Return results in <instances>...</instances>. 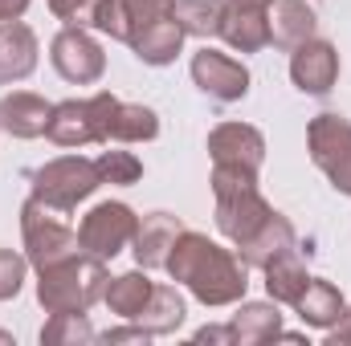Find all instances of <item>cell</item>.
Masks as SVG:
<instances>
[{"mask_svg": "<svg viewBox=\"0 0 351 346\" xmlns=\"http://www.w3.org/2000/svg\"><path fill=\"white\" fill-rule=\"evenodd\" d=\"M172 273V281L188 285V293L204 306H233L245 297L250 289V265L221 249L217 241L200 237V232H180L172 245V257L164 265Z\"/></svg>", "mask_w": 351, "mask_h": 346, "instance_id": "6da1fadb", "label": "cell"}, {"mask_svg": "<svg viewBox=\"0 0 351 346\" xmlns=\"http://www.w3.org/2000/svg\"><path fill=\"white\" fill-rule=\"evenodd\" d=\"M106 265L102 257H74L58 261V265H45L41 269V281H37V302L49 310V314H86L90 306L106 293Z\"/></svg>", "mask_w": 351, "mask_h": 346, "instance_id": "7a4b0ae2", "label": "cell"}, {"mask_svg": "<svg viewBox=\"0 0 351 346\" xmlns=\"http://www.w3.org/2000/svg\"><path fill=\"white\" fill-rule=\"evenodd\" d=\"M66 212H58V208H49V204H41L37 196L21 208V232H25V253L29 261L37 265V273L45 269V265H58V261L74 257L82 245H78V232L62 220Z\"/></svg>", "mask_w": 351, "mask_h": 346, "instance_id": "3957f363", "label": "cell"}, {"mask_svg": "<svg viewBox=\"0 0 351 346\" xmlns=\"http://www.w3.org/2000/svg\"><path fill=\"white\" fill-rule=\"evenodd\" d=\"M213 196H217V228L233 245H245L274 216V208L258 191V179H213Z\"/></svg>", "mask_w": 351, "mask_h": 346, "instance_id": "277c9868", "label": "cell"}, {"mask_svg": "<svg viewBox=\"0 0 351 346\" xmlns=\"http://www.w3.org/2000/svg\"><path fill=\"white\" fill-rule=\"evenodd\" d=\"M213 179H258L265 159V139L258 127L245 122H221L208 135Z\"/></svg>", "mask_w": 351, "mask_h": 346, "instance_id": "5b68a950", "label": "cell"}, {"mask_svg": "<svg viewBox=\"0 0 351 346\" xmlns=\"http://www.w3.org/2000/svg\"><path fill=\"white\" fill-rule=\"evenodd\" d=\"M102 183L98 163L82 155H62L53 163H45L41 172H33V196L58 212H74L78 200H86L90 191Z\"/></svg>", "mask_w": 351, "mask_h": 346, "instance_id": "8992f818", "label": "cell"}, {"mask_svg": "<svg viewBox=\"0 0 351 346\" xmlns=\"http://www.w3.org/2000/svg\"><path fill=\"white\" fill-rule=\"evenodd\" d=\"M135 228H139V216L119 204V200H106V204H94L82 224H78V245L86 249L90 257H119L131 241H135Z\"/></svg>", "mask_w": 351, "mask_h": 346, "instance_id": "52a82bcc", "label": "cell"}, {"mask_svg": "<svg viewBox=\"0 0 351 346\" xmlns=\"http://www.w3.org/2000/svg\"><path fill=\"white\" fill-rule=\"evenodd\" d=\"M315 168L331 179L335 191L351 196V122L343 114H319L306 131Z\"/></svg>", "mask_w": 351, "mask_h": 346, "instance_id": "ba28073f", "label": "cell"}, {"mask_svg": "<svg viewBox=\"0 0 351 346\" xmlns=\"http://www.w3.org/2000/svg\"><path fill=\"white\" fill-rule=\"evenodd\" d=\"M94 106V122H98V139L102 143H147L160 135V118L152 106H135V102H123L114 94H94L90 98Z\"/></svg>", "mask_w": 351, "mask_h": 346, "instance_id": "9c48e42d", "label": "cell"}, {"mask_svg": "<svg viewBox=\"0 0 351 346\" xmlns=\"http://www.w3.org/2000/svg\"><path fill=\"white\" fill-rule=\"evenodd\" d=\"M49 62H53V70H58L66 82H74V86H94V82L106 74V53H102V45L90 37L82 25H66V29L53 37Z\"/></svg>", "mask_w": 351, "mask_h": 346, "instance_id": "30bf717a", "label": "cell"}, {"mask_svg": "<svg viewBox=\"0 0 351 346\" xmlns=\"http://www.w3.org/2000/svg\"><path fill=\"white\" fill-rule=\"evenodd\" d=\"M192 82L204 90L208 98L217 102H237L250 94V70L233 57V53H221V49H200L192 57Z\"/></svg>", "mask_w": 351, "mask_h": 346, "instance_id": "8fae6325", "label": "cell"}, {"mask_svg": "<svg viewBox=\"0 0 351 346\" xmlns=\"http://www.w3.org/2000/svg\"><path fill=\"white\" fill-rule=\"evenodd\" d=\"M184 37H188V33L180 29V21L172 16V8H164V12H156V16L139 21V25L131 29L127 45L135 49V57H139V62H147V66H168V62H176V53H180Z\"/></svg>", "mask_w": 351, "mask_h": 346, "instance_id": "7c38bea8", "label": "cell"}, {"mask_svg": "<svg viewBox=\"0 0 351 346\" xmlns=\"http://www.w3.org/2000/svg\"><path fill=\"white\" fill-rule=\"evenodd\" d=\"M290 78H294V86L302 90V94H315V98L331 94L335 78H339V53H335V45L331 41H315V37L302 41L294 49V57H290Z\"/></svg>", "mask_w": 351, "mask_h": 346, "instance_id": "4fadbf2b", "label": "cell"}, {"mask_svg": "<svg viewBox=\"0 0 351 346\" xmlns=\"http://www.w3.org/2000/svg\"><path fill=\"white\" fill-rule=\"evenodd\" d=\"M37 70V33L21 21H0V86L25 82Z\"/></svg>", "mask_w": 351, "mask_h": 346, "instance_id": "5bb4252c", "label": "cell"}, {"mask_svg": "<svg viewBox=\"0 0 351 346\" xmlns=\"http://www.w3.org/2000/svg\"><path fill=\"white\" fill-rule=\"evenodd\" d=\"M315 25H319V16L306 0H274L269 4V45H278L286 53H294L302 41H311Z\"/></svg>", "mask_w": 351, "mask_h": 346, "instance_id": "9a60e30c", "label": "cell"}, {"mask_svg": "<svg viewBox=\"0 0 351 346\" xmlns=\"http://www.w3.org/2000/svg\"><path fill=\"white\" fill-rule=\"evenodd\" d=\"M184 232V224L176 220L172 212H152L143 216V224L135 228V261L143 269H164L172 257L176 237Z\"/></svg>", "mask_w": 351, "mask_h": 346, "instance_id": "2e32d148", "label": "cell"}, {"mask_svg": "<svg viewBox=\"0 0 351 346\" xmlns=\"http://www.w3.org/2000/svg\"><path fill=\"white\" fill-rule=\"evenodd\" d=\"M45 135L58 143V147H86V143H102L98 139V122H94V106L70 98V102H58L53 114H49V127Z\"/></svg>", "mask_w": 351, "mask_h": 346, "instance_id": "e0dca14e", "label": "cell"}, {"mask_svg": "<svg viewBox=\"0 0 351 346\" xmlns=\"http://www.w3.org/2000/svg\"><path fill=\"white\" fill-rule=\"evenodd\" d=\"M49 114L53 106L41 98V94H29V90H12L4 102H0V127L16 139H37L45 135L49 127Z\"/></svg>", "mask_w": 351, "mask_h": 346, "instance_id": "ac0fdd59", "label": "cell"}, {"mask_svg": "<svg viewBox=\"0 0 351 346\" xmlns=\"http://www.w3.org/2000/svg\"><path fill=\"white\" fill-rule=\"evenodd\" d=\"M221 37L241 49V53H258L269 45V8H250V4H229L225 0V21H221Z\"/></svg>", "mask_w": 351, "mask_h": 346, "instance_id": "d6986e66", "label": "cell"}, {"mask_svg": "<svg viewBox=\"0 0 351 346\" xmlns=\"http://www.w3.org/2000/svg\"><path fill=\"white\" fill-rule=\"evenodd\" d=\"M290 249H298V241H294V228H290V220L286 216H269L262 228L245 241V245H237V257L245 261L250 269H265L274 257H282V253H290Z\"/></svg>", "mask_w": 351, "mask_h": 346, "instance_id": "ffe728a7", "label": "cell"}, {"mask_svg": "<svg viewBox=\"0 0 351 346\" xmlns=\"http://www.w3.org/2000/svg\"><path fill=\"white\" fill-rule=\"evenodd\" d=\"M294 310H298V318L306 322V326H315V330H331L339 318H343V293L331 285V281H323V277H311L306 281V289H302V297L294 302Z\"/></svg>", "mask_w": 351, "mask_h": 346, "instance_id": "44dd1931", "label": "cell"}, {"mask_svg": "<svg viewBox=\"0 0 351 346\" xmlns=\"http://www.w3.org/2000/svg\"><path fill=\"white\" fill-rule=\"evenodd\" d=\"M229 330H233V343H241V346H258V343L278 338V330H282L278 302L269 297V302H250V306H241V310L233 314Z\"/></svg>", "mask_w": 351, "mask_h": 346, "instance_id": "7402d4cb", "label": "cell"}, {"mask_svg": "<svg viewBox=\"0 0 351 346\" xmlns=\"http://www.w3.org/2000/svg\"><path fill=\"white\" fill-rule=\"evenodd\" d=\"M135 322H139L152 338H156V334H176L180 322H184V297H180V289H176V285H156L152 297H147V306L135 314Z\"/></svg>", "mask_w": 351, "mask_h": 346, "instance_id": "603a6c76", "label": "cell"}, {"mask_svg": "<svg viewBox=\"0 0 351 346\" xmlns=\"http://www.w3.org/2000/svg\"><path fill=\"white\" fill-rule=\"evenodd\" d=\"M306 265L298 257V249H290V253H282V257H274L265 265V293L274 297V302H286V306H294L298 297H302V289H306Z\"/></svg>", "mask_w": 351, "mask_h": 346, "instance_id": "cb8c5ba5", "label": "cell"}, {"mask_svg": "<svg viewBox=\"0 0 351 346\" xmlns=\"http://www.w3.org/2000/svg\"><path fill=\"white\" fill-rule=\"evenodd\" d=\"M152 289H156V281H152L147 273H123V277H110V281H106V293H102V297H106L110 314L135 318V314L147 306Z\"/></svg>", "mask_w": 351, "mask_h": 346, "instance_id": "d4e9b609", "label": "cell"}, {"mask_svg": "<svg viewBox=\"0 0 351 346\" xmlns=\"http://www.w3.org/2000/svg\"><path fill=\"white\" fill-rule=\"evenodd\" d=\"M172 16L188 37H217L225 21V0H172Z\"/></svg>", "mask_w": 351, "mask_h": 346, "instance_id": "484cf974", "label": "cell"}, {"mask_svg": "<svg viewBox=\"0 0 351 346\" xmlns=\"http://www.w3.org/2000/svg\"><path fill=\"white\" fill-rule=\"evenodd\" d=\"M94 326H90L82 314H53L41 330V343L45 346H78V343H94Z\"/></svg>", "mask_w": 351, "mask_h": 346, "instance_id": "4316f807", "label": "cell"}, {"mask_svg": "<svg viewBox=\"0 0 351 346\" xmlns=\"http://www.w3.org/2000/svg\"><path fill=\"white\" fill-rule=\"evenodd\" d=\"M98 175H102V183H139V175H143V163L131 155V151H102L98 159Z\"/></svg>", "mask_w": 351, "mask_h": 346, "instance_id": "83f0119b", "label": "cell"}, {"mask_svg": "<svg viewBox=\"0 0 351 346\" xmlns=\"http://www.w3.org/2000/svg\"><path fill=\"white\" fill-rule=\"evenodd\" d=\"M90 25H94L98 33L114 37V41H127V33H131V25H127V4H123V0H98Z\"/></svg>", "mask_w": 351, "mask_h": 346, "instance_id": "f1b7e54d", "label": "cell"}, {"mask_svg": "<svg viewBox=\"0 0 351 346\" xmlns=\"http://www.w3.org/2000/svg\"><path fill=\"white\" fill-rule=\"evenodd\" d=\"M25 285V257H16L12 249H0V302L16 297Z\"/></svg>", "mask_w": 351, "mask_h": 346, "instance_id": "f546056e", "label": "cell"}, {"mask_svg": "<svg viewBox=\"0 0 351 346\" xmlns=\"http://www.w3.org/2000/svg\"><path fill=\"white\" fill-rule=\"evenodd\" d=\"M94 4H98V0H49V12H53L58 21H66V25H90Z\"/></svg>", "mask_w": 351, "mask_h": 346, "instance_id": "4dcf8cb0", "label": "cell"}, {"mask_svg": "<svg viewBox=\"0 0 351 346\" xmlns=\"http://www.w3.org/2000/svg\"><path fill=\"white\" fill-rule=\"evenodd\" d=\"M152 334L143 330V326H135V330H106L102 334V343H147Z\"/></svg>", "mask_w": 351, "mask_h": 346, "instance_id": "1f68e13d", "label": "cell"}, {"mask_svg": "<svg viewBox=\"0 0 351 346\" xmlns=\"http://www.w3.org/2000/svg\"><path fill=\"white\" fill-rule=\"evenodd\" d=\"M192 343H233V330L229 326H204L192 334Z\"/></svg>", "mask_w": 351, "mask_h": 346, "instance_id": "d6a6232c", "label": "cell"}, {"mask_svg": "<svg viewBox=\"0 0 351 346\" xmlns=\"http://www.w3.org/2000/svg\"><path fill=\"white\" fill-rule=\"evenodd\" d=\"M327 343L339 346V343H351V310H343V318L331 326V334H327Z\"/></svg>", "mask_w": 351, "mask_h": 346, "instance_id": "836d02e7", "label": "cell"}, {"mask_svg": "<svg viewBox=\"0 0 351 346\" xmlns=\"http://www.w3.org/2000/svg\"><path fill=\"white\" fill-rule=\"evenodd\" d=\"M25 8H29V0H0V21H21Z\"/></svg>", "mask_w": 351, "mask_h": 346, "instance_id": "e575fe53", "label": "cell"}, {"mask_svg": "<svg viewBox=\"0 0 351 346\" xmlns=\"http://www.w3.org/2000/svg\"><path fill=\"white\" fill-rule=\"evenodd\" d=\"M229 4H250V8H269L274 0H229Z\"/></svg>", "mask_w": 351, "mask_h": 346, "instance_id": "d590c367", "label": "cell"}, {"mask_svg": "<svg viewBox=\"0 0 351 346\" xmlns=\"http://www.w3.org/2000/svg\"><path fill=\"white\" fill-rule=\"evenodd\" d=\"M0 343H8V346H12V334H4V330H0Z\"/></svg>", "mask_w": 351, "mask_h": 346, "instance_id": "8d00e7d4", "label": "cell"}]
</instances>
